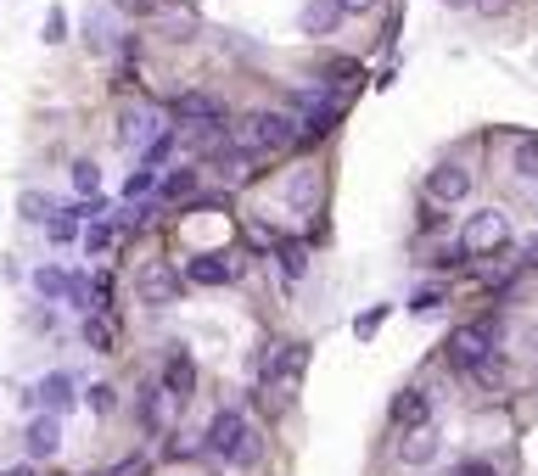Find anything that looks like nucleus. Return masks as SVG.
<instances>
[{"label":"nucleus","instance_id":"f257e3e1","mask_svg":"<svg viewBox=\"0 0 538 476\" xmlns=\"http://www.w3.org/2000/svg\"><path fill=\"white\" fill-rule=\"evenodd\" d=\"M236 146L247 157H269V152H286V146H298V124L286 118V112H247L241 118V135Z\"/></svg>","mask_w":538,"mask_h":476},{"label":"nucleus","instance_id":"f03ea898","mask_svg":"<svg viewBox=\"0 0 538 476\" xmlns=\"http://www.w3.org/2000/svg\"><path fill=\"white\" fill-rule=\"evenodd\" d=\"M460 247L471 252V258H482V252H499V247H510V219L499 208H482V213H471V224H466V241Z\"/></svg>","mask_w":538,"mask_h":476},{"label":"nucleus","instance_id":"7ed1b4c3","mask_svg":"<svg viewBox=\"0 0 538 476\" xmlns=\"http://www.w3.org/2000/svg\"><path fill=\"white\" fill-rule=\"evenodd\" d=\"M494 336H499V325H460V331H449V364L454 370H471L477 359H488L494 353Z\"/></svg>","mask_w":538,"mask_h":476},{"label":"nucleus","instance_id":"20e7f679","mask_svg":"<svg viewBox=\"0 0 538 476\" xmlns=\"http://www.w3.org/2000/svg\"><path fill=\"white\" fill-rule=\"evenodd\" d=\"M247 420H241V409H219V415L208 420V432H202V448L208 454H219V460H236V448L247 443Z\"/></svg>","mask_w":538,"mask_h":476},{"label":"nucleus","instance_id":"39448f33","mask_svg":"<svg viewBox=\"0 0 538 476\" xmlns=\"http://www.w3.org/2000/svg\"><path fill=\"white\" fill-rule=\"evenodd\" d=\"M180 286H185V275L174 264H146L141 280H135V297H141L146 308H169L174 297H180Z\"/></svg>","mask_w":538,"mask_h":476},{"label":"nucleus","instance_id":"423d86ee","mask_svg":"<svg viewBox=\"0 0 538 476\" xmlns=\"http://www.w3.org/2000/svg\"><path fill=\"white\" fill-rule=\"evenodd\" d=\"M426 196L443 202V208H454V202H466L471 196V174L460 163H438L432 174H426Z\"/></svg>","mask_w":538,"mask_h":476},{"label":"nucleus","instance_id":"0eeeda50","mask_svg":"<svg viewBox=\"0 0 538 476\" xmlns=\"http://www.w3.org/2000/svg\"><path fill=\"white\" fill-rule=\"evenodd\" d=\"M163 135V112L157 107H124V118H118V140L124 146H152V140Z\"/></svg>","mask_w":538,"mask_h":476},{"label":"nucleus","instance_id":"6e6552de","mask_svg":"<svg viewBox=\"0 0 538 476\" xmlns=\"http://www.w3.org/2000/svg\"><path fill=\"white\" fill-rule=\"evenodd\" d=\"M163 392H169L174 404H185L197 392V364H191L185 348H169V359H163Z\"/></svg>","mask_w":538,"mask_h":476},{"label":"nucleus","instance_id":"1a4fd4ad","mask_svg":"<svg viewBox=\"0 0 538 476\" xmlns=\"http://www.w3.org/2000/svg\"><path fill=\"white\" fill-rule=\"evenodd\" d=\"M169 112L180 124H213V118H225V107H219L208 90H180V96H169Z\"/></svg>","mask_w":538,"mask_h":476},{"label":"nucleus","instance_id":"9d476101","mask_svg":"<svg viewBox=\"0 0 538 476\" xmlns=\"http://www.w3.org/2000/svg\"><path fill=\"white\" fill-rule=\"evenodd\" d=\"M342 17H348V12H342V0H309V6L298 12V28H303V34H314V40H326V34H337V28H342Z\"/></svg>","mask_w":538,"mask_h":476},{"label":"nucleus","instance_id":"9b49d317","mask_svg":"<svg viewBox=\"0 0 538 476\" xmlns=\"http://www.w3.org/2000/svg\"><path fill=\"white\" fill-rule=\"evenodd\" d=\"M180 275L191 280V286H225V280L236 275V264H230L225 252H197V258L180 269Z\"/></svg>","mask_w":538,"mask_h":476},{"label":"nucleus","instance_id":"f8f14e48","mask_svg":"<svg viewBox=\"0 0 538 476\" xmlns=\"http://www.w3.org/2000/svg\"><path fill=\"white\" fill-rule=\"evenodd\" d=\"M281 196H286V208L292 213H309L314 196H320V174H314V168H292L286 185H281Z\"/></svg>","mask_w":538,"mask_h":476},{"label":"nucleus","instance_id":"ddd939ff","mask_svg":"<svg viewBox=\"0 0 538 476\" xmlns=\"http://www.w3.org/2000/svg\"><path fill=\"white\" fill-rule=\"evenodd\" d=\"M23 443H29L34 460H51V454L62 448V426H57V415H34V420H29V432H23Z\"/></svg>","mask_w":538,"mask_h":476},{"label":"nucleus","instance_id":"4468645a","mask_svg":"<svg viewBox=\"0 0 538 476\" xmlns=\"http://www.w3.org/2000/svg\"><path fill=\"white\" fill-rule=\"evenodd\" d=\"M398 460L404 465H432L438 460V432H432V426H410V432H404V448H398Z\"/></svg>","mask_w":538,"mask_h":476},{"label":"nucleus","instance_id":"2eb2a0df","mask_svg":"<svg viewBox=\"0 0 538 476\" xmlns=\"http://www.w3.org/2000/svg\"><path fill=\"white\" fill-rule=\"evenodd\" d=\"M169 420H174V398L163 387H146L141 392V426H146V432H163Z\"/></svg>","mask_w":538,"mask_h":476},{"label":"nucleus","instance_id":"dca6fc26","mask_svg":"<svg viewBox=\"0 0 538 476\" xmlns=\"http://www.w3.org/2000/svg\"><path fill=\"white\" fill-rule=\"evenodd\" d=\"M393 426H404V432H410V426H426V392L421 387H404L393 398Z\"/></svg>","mask_w":538,"mask_h":476},{"label":"nucleus","instance_id":"f3484780","mask_svg":"<svg viewBox=\"0 0 538 476\" xmlns=\"http://www.w3.org/2000/svg\"><path fill=\"white\" fill-rule=\"evenodd\" d=\"M157 191L169 196V202H197V196H202L197 168H174V174H163V180H157Z\"/></svg>","mask_w":538,"mask_h":476},{"label":"nucleus","instance_id":"a211bd4d","mask_svg":"<svg viewBox=\"0 0 538 476\" xmlns=\"http://www.w3.org/2000/svg\"><path fill=\"white\" fill-rule=\"evenodd\" d=\"M40 398H45V409H51V415H68V409H73V381L62 376V370H57V376H45L40 381Z\"/></svg>","mask_w":538,"mask_h":476},{"label":"nucleus","instance_id":"6ab92c4d","mask_svg":"<svg viewBox=\"0 0 538 476\" xmlns=\"http://www.w3.org/2000/svg\"><path fill=\"white\" fill-rule=\"evenodd\" d=\"M275 258H281V275L286 280L309 275V247H303V241H275Z\"/></svg>","mask_w":538,"mask_h":476},{"label":"nucleus","instance_id":"aec40b11","mask_svg":"<svg viewBox=\"0 0 538 476\" xmlns=\"http://www.w3.org/2000/svg\"><path fill=\"white\" fill-rule=\"evenodd\" d=\"M466 376L477 381V387L499 392V387H505V381H510V370H505V359H499V353H488V359H477V364H471Z\"/></svg>","mask_w":538,"mask_h":476},{"label":"nucleus","instance_id":"412c9836","mask_svg":"<svg viewBox=\"0 0 538 476\" xmlns=\"http://www.w3.org/2000/svg\"><path fill=\"white\" fill-rule=\"evenodd\" d=\"M510 163H516V174H522V180H538V135H522V140H516Z\"/></svg>","mask_w":538,"mask_h":476},{"label":"nucleus","instance_id":"4be33fe9","mask_svg":"<svg viewBox=\"0 0 538 476\" xmlns=\"http://www.w3.org/2000/svg\"><path fill=\"white\" fill-rule=\"evenodd\" d=\"M157 191V174H152V168H129V180H124V202H146V196H152Z\"/></svg>","mask_w":538,"mask_h":476},{"label":"nucleus","instance_id":"5701e85b","mask_svg":"<svg viewBox=\"0 0 538 476\" xmlns=\"http://www.w3.org/2000/svg\"><path fill=\"white\" fill-rule=\"evenodd\" d=\"M34 292H40V297H68V275H62L57 264L34 269Z\"/></svg>","mask_w":538,"mask_h":476},{"label":"nucleus","instance_id":"b1692460","mask_svg":"<svg viewBox=\"0 0 538 476\" xmlns=\"http://www.w3.org/2000/svg\"><path fill=\"white\" fill-rule=\"evenodd\" d=\"M85 40H96V51H107V45H113V17H107V12H90L85 17Z\"/></svg>","mask_w":538,"mask_h":476},{"label":"nucleus","instance_id":"393cba45","mask_svg":"<svg viewBox=\"0 0 538 476\" xmlns=\"http://www.w3.org/2000/svg\"><path fill=\"white\" fill-rule=\"evenodd\" d=\"M387 314H393V308H387V303L365 308V314H359V320H354V336H359V342H370V336L382 331V320H387Z\"/></svg>","mask_w":538,"mask_h":476},{"label":"nucleus","instance_id":"a878e982","mask_svg":"<svg viewBox=\"0 0 538 476\" xmlns=\"http://www.w3.org/2000/svg\"><path fill=\"white\" fill-rule=\"evenodd\" d=\"M17 213H23V219H45V213H51V196H40V191H23L17 196Z\"/></svg>","mask_w":538,"mask_h":476},{"label":"nucleus","instance_id":"bb28decb","mask_svg":"<svg viewBox=\"0 0 538 476\" xmlns=\"http://www.w3.org/2000/svg\"><path fill=\"white\" fill-rule=\"evenodd\" d=\"M51 241H57V247L79 241V213H57V219H51Z\"/></svg>","mask_w":538,"mask_h":476},{"label":"nucleus","instance_id":"cd10ccee","mask_svg":"<svg viewBox=\"0 0 538 476\" xmlns=\"http://www.w3.org/2000/svg\"><path fill=\"white\" fill-rule=\"evenodd\" d=\"M73 185H79V196H96V185H101V168L90 163V157H85V163H73Z\"/></svg>","mask_w":538,"mask_h":476},{"label":"nucleus","instance_id":"c85d7f7f","mask_svg":"<svg viewBox=\"0 0 538 476\" xmlns=\"http://www.w3.org/2000/svg\"><path fill=\"white\" fill-rule=\"evenodd\" d=\"M174 140H180V129H163V135H157L152 146H146V168H157V163H163V157L174 152Z\"/></svg>","mask_w":538,"mask_h":476},{"label":"nucleus","instance_id":"c756f323","mask_svg":"<svg viewBox=\"0 0 538 476\" xmlns=\"http://www.w3.org/2000/svg\"><path fill=\"white\" fill-rule=\"evenodd\" d=\"M85 342H90V348H101V353L113 348V331L101 325V314H90V320H85Z\"/></svg>","mask_w":538,"mask_h":476},{"label":"nucleus","instance_id":"7c9ffc66","mask_svg":"<svg viewBox=\"0 0 538 476\" xmlns=\"http://www.w3.org/2000/svg\"><path fill=\"white\" fill-rule=\"evenodd\" d=\"M113 404H118V392L107 387V381H96V387H90V409H96V415H113Z\"/></svg>","mask_w":538,"mask_h":476},{"label":"nucleus","instance_id":"2f4dec72","mask_svg":"<svg viewBox=\"0 0 538 476\" xmlns=\"http://www.w3.org/2000/svg\"><path fill=\"white\" fill-rule=\"evenodd\" d=\"M113 247V224H90L85 230V252H107Z\"/></svg>","mask_w":538,"mask_h":476},{"label":"nucleus","instance_id":"473e14b6","mask_svg":"<svg viewBox=\"0 0 538 476\" xmlns=\"http://www.w3.org/2000/svg\"><path fill=\"white\" fill-rule=\"evenodd\" d=\"M146 471H152V460H146V454H129V460H118L107 476H146Z\"/></svg>","mask_w":538,"mask_h":476},{"label":"nucleus","instance_id":"72a5a7b5","mask_svg":"<svg viewBox=\"0 0 538 476\" xmlns=\"http://www.w3.org/2000/svg\"><path fill=\"white\" fill-rule=\"evenodd\" d=\"M258 448H264V437H258V432H247V443L236 448V460H230V465H258Z\"/></svg>","mask_w":538,"mask_h":476},{"label":"nucleus","instance_id":"f704fd0d","mask_svg":"<svg viewBox=\"0 0 538 476\" xmlns=\"http://www.w3.org/2000/svg\"><path fill=\"white\" fill-rule=\"evenodd\" d=\"M62 34H68V17H62V12H51V17H45V45H57Z\"/></svg>","mask_w":538,"mask_h":476},{"label":"nucleus","instance_id":"c9c22d12","mask_svg":"<svg viewBox=\"0 0 538 476\" xmlns=\"http://www.w3.org/2000/svg\"><path fill=\"white\" fill-rule=\"evenodd\" d=\"M454 476H494V465H488V460H466Z\"/></svg>","mask_w":538,"mask_h":476},{"label":"nucleus","instance_id":"e433bc0d","mask_svg":"<svg viewBox=\"0 0 538 476\" xmlns=\"http://www.w3.org/2000/svg\"><path fill=\"white\" fill-rule=\"evenodd\" d=\"M113 6H118V12H152L157 0H113Z\"/></svg>","mask_w":538,"mask_h":476},{"label":"nucleus","instance_id":"4c0bfd02","mask_svg":"<svg viewBox=\"0 0 538 476\" xmlns=\"http://www.w3.org/2000/svg\"><path fill=\"white\" fill-rule=\"evenodd\" d=\"M443 303V292H415V308H421V314H426V308H438Z\"/></svg>","mask_w":538,"mask_h":476},{"label":"nucleus","instance_id":"58836bf2","mask_svg":"<svg viewBox=\"0 0 538 476\" xmlns=\"http://www.w3.org/2000/svg\"><path fill=\"white\" fill-rule=\"evenodd\" d=\"M522 264H527V269H538V236H533V241H527V247H522Z\"/></svg>","mask_w":538,"mask_h":476},{"label":"nucleus","instance_id":"ea45409f","mask_svg":"<svg viewBox=\"0 0 538 476\" xmlns=\"http://www.w3.org/2000/svg\"><path fill=\"white\" fill-rule=\"evenodd\" d=\"M376 0H342V12H370Z\"/></svg>","mask_w":538,"mask_h":476},{"label":"nucleus","instance_id":"a19ab883","mask_svg":"<svg viewBox=\"0 0 538 476\" xmlns=\"http://www.w3.org/2000/svg\"><path fill=\"white\" fill-rule=\"evenodd\" d=\"M6 476H34V471H29V465H23V471H6Z\"/></svg>","mask_w":538,"mask_h":476}]
</instances>
